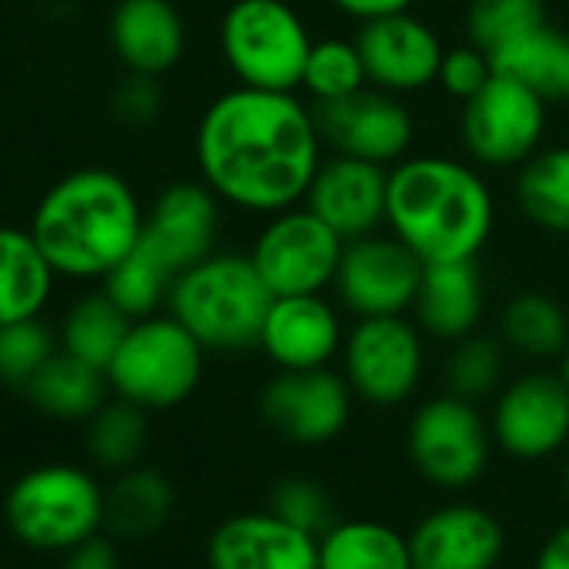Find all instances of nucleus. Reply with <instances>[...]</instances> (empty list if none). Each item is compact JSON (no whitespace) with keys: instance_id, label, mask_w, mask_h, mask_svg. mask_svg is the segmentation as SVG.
Masks as SVG:
<instances>
[{"instance_id":"obj_1","label":"nucleus","mask_w":569,"mask_h":569,"mask_svg":"<svg viewBox=\"0 0 569 569\" xmlns=\"http://www.w3.org/2000/svg\"><path fill=\"white\" fill-rule=\"evenodd\" d=\"M322 148L316 108L299 91L238 84L204 108L194 131L201 181L224 204L264 218L306 201Z\"/></svg>"},{"instance_id":"obj_2","label":"nucleus","mask_w":569,"mask_h":569,"mask_svg":"<svg viewBox=\"0 0 569 569\" xmlns=\"http://www.w3.org/2000/svg\"><path fill=\"white\" fill-rule=\"evenodd\" d=\"M386 228L422 261L479 258L496 228V198L479 168L449 154H409L389 168Z\"/></svg>"},{"instance_id":"obj_3","label":"nucleus","mask_w":569,"mask_h":569,"mask_svg":"<svg viewBox=\"0 0 569 569\" xmlns=\"http://www.w3.org/2000/svg\"><path fill=\"white\" fill-rule=\"evenodd\" d=\"M138 191L108 168H81L44 191L31 234L58 278L101 281L141 238Z\"/></svg>"},{"instance_id":"obj_4","label":"nucleus","mask_w":569,"mask_h":569,"mask_svg":"<svg viewBox=\"0 0 569 569\" xmlns=\"http://www.w3.org/2000/svg\"><path fill=\"white\" fill-rule=\"evenodd\" d=\"M271 302L274 296L251 254L234 251H214L184 268L168 292V312L208 352L258 349Z\"/></svg>"},{"instance_id":"obj_5","label":"nucleus","mask_w":569,"mask_h":569,"mask_svg":"<svg viewBox=\"0 0 569 569\" xmlns=\"http://www.w3.org/2000/svg\"><path fill=\"white\" fill-rule=\"evenodd\" d=\"M312 44L306 18L289 0H234L218 28L234 81L261 91H299Z\"/></svg>"},{"instance_id":"obj_6","label":"nucleus","mask_w":569,"mask_h":569,"mask_svg":"<svg viewBox=\"0 0 569 569\" xmlns=\"http://www.w3.org/2000/svg\"><path fill=\"white\" fill-rule=\"evenodd\" d=\"M204 346L168 312L134 319L118 356L108 366V382L118 399L151 409H174L194 396L204 376Z\"/></svg>"},{"instance_id":"obj_7","label":"nucleus","mask_w":569,"mask_h":569,"mask_svg":"<svg viewBox=\"0 0 569 569\" xmlns=\"http://www.w3.org/2000/svg\"><path fill=\"white\" fill-rule=\"evenodd\" d=\"M8 526L34 549H74L91 539L108 512L98 479L78 466H38L8 492Z\"/></svg>"},{"instance_id":"obj_8","label":"nucleus","mask_w":569,"mask_h":569,"mask_svg":"<svg viewBox=\"0 0 569 569\" xmlns=\"http://www.w3.org/2000/svg\"><path fill=\"white\" fill-rule=\"evenodd\" d=\"M342 251L346 238L306 204H296L264 218L248 254L271 296H312L332 289Z\"/></svg>"},{"instance_id":"obj_9","label":"nucleus","mask_w":569,"mask_h":569,"mask_svg":"<svg viewBox=\"0 0 569 569\" xmlns=\"http://www.w3.org/2000/svg\"><path fill=\"white\" fill-rule=\"evenodd\" d=\"M406 446L426 482L439 489H466L486 472L496 442L476 402L446 392L412 412Z\"/></svg>"},{"instance_id":"obj_10","label":"nucleus","mask_w":569,"mask_h":569,"mask_svg":"<svg viewBox=\"0 0 569 569\" xmlns=\"http://www.w3.org/2000/svg\"><path fill=\"white\" fill-rule=\"evenodd\" d=\"M426 372L422 329L406 316L356 319L342 346V376L356 399L392 409L416 396Z\"/></svg>"},{"instance_id":"obj_11","label":"nucleus","mask_w":569,"mask_h":569,"mask_svg":"<svg viewBox=\"0 0 569 569\" xmlns=\"http://www.w3.org/2000/svg\"><path fill=\"white\" fill-rule=\"evenodd\" d=\"M459 134L466 154L479 168H519L542 148L546 101L526 84L506 74H492L489 84L462 104Z\"/></svg>"},{"instance_id":"obj_12","label":"nucleus","mask_w":569,"mask_h":569,"mask_svg":"<svg viewBox=\"0 0 569 569\" xmlns=\"http://www.w3.org/2000/svg\"><path fill=\"white\" fill-rule=\"evenodd\" d=\"M426 261L392 231L346 241L332 289L356 319L406 316L416 306Z\"/></svg>"},{"instance_id":"obj_13","label":"nucleus","mask_w":569,"mask_h":569,"mask_svg":"<svg viewBox=\"0 0 569 569\" xmlns=\"http://www.w3.org/2000/svg\"><path fill=\"white\" fill-rule=\"evenodd\" d=\"M356 392L342 372L278 369L261 389L258 409L274 436L292 446H326L339 439L352 419Z\"/></svg>"},{"instance_id":"obj_14","label":"nucleus","mask_w":569,"mask_h":569,"mask_svg":"<svg viewBox=\"0 0 569 569\" xmlns=\"http://www.w3.org/2000/svg\"><path fill=\"white\" fill-rule=\"evenodd\" d=\"M492 442L522 462L549 459L569 442V389L562 376L526 372L506 382L489 416Z\"/></svg>"},{"instance_id":"obj_15","label":"nucleus","mask_w":569,"mask_h":569,"mask_svg":"<svg viewBox=\"0 0 569 569\" xmlns=\"http://www.w3.org/2000/svg\"><path fill=\"white\" fill-rule=\"evenodd\" d=\"M316 121L326 148L382 168L409 158L416 141V121L406 101L372 84L342 101L316 104Z\"/></svg>"},{"instance_id":"obj_16","label":"nucleus","mask_w":569,"mask_h":569,"mask_svg":"<svg viewBox=\"0 0 569 569\" xmlns=\"http://www.w3.org/2000/svg\"><path fill=\"white\" fill-rule=\"evenodd\" d=\"M221 198L204 181L168 184L144 214L141 244L178 278L184 268L218 251Z\"/></svg>"},{"instance_id":"obj_17","label":"nucleus","mask_w":569,"mask_h":569,"mask_svg":"<svg viewBox=\"0 0 569 569\" xmlns=\"http://www.w3.org/2000/svg\"><path fill=\"white\" fill-rule=\"evenodd\" d=\"M356 44L362 51L369 84L399 98L436 84L446 54L439 34L412 11L359 24Z\"/></svg>"},{"instance_id":"obj_18","label":"nucleus","mask_w":569,"mask_h":569,"mask_svg":"<svg viewBox=\"0 0 569 569\" xmlns=\"http://www.w3.org/2000/svg\"><path fill=\"white\" fill-rule=\"evenodd\" d=\"M346 329L326 292L274 296L258 349L274 369H326L342 356Z\"/></svg>"},{"instance_id":"obj_19","label":"nucleus","mask_w":569,"mask_h":569,"mask_svg":"<svg viewBox=\"0 0 569 569\" xmlns=\"http://www.w3.org/2000/svg\"><path fill=\"white\" fill-rule=\"evenodd\" d=\"M386 198L389 168L332 151L329 158H322L302 204L319 214L336 234L352 241L386 224Z\"/></svg>"},{"instance_id":"obj_20","label":"nucleus","mask_w":569,"mask_h":569,"mask_svg":"<svg viewBox=\"0 0 569 569\" xmlns=\"http://www.w3.org/2000/svg\"><path fill=\"white\" fill-rule=\"evenodd\" d=\"M208 569H319V536L264 512H238L214 526Z\"/></svg>"},{"instance_id":"obj_21","label":"nucleus","mask_w":569,"mask_h":569,"mask_svg":"<svg viewBox=\"0 0 569 569\" xmlns=\"http://www.w3.org/2000/svg\"><path fill=\"white\" fill-rule=\"evenodd\" d=\"M419 569H496L506 549L502 522L472 502L439 506L409 536Z\"/></svg>"},{"instance_id":"obj_22","label":"nucleus","mask_w":569,"mask_h":569,"mask_svg":"<svg viewBox=\"0 0 569 569\" xmlns=\"http://www.w3.org/2000/svg\"><path fill=\"white\" fill-rule=\"evenodd\" d=\"M111 51L128 74L161 78L184 58L188 31L171 0H118L108 24Z\"/></svg>"},{"instance_id":"obj_23","label":"nucleus","mask_w":569,"mask_h":569,"mask_svg":"<svg viewBox=\"0 0 569 569\" xmlns=\"http://www.w3.org/2000/svg\"><path fill=\"white\" fill-rule=\"evenodd\" d=\"M412 312L416 326L432 339L459 342L472 336L486 316V278L479 261H426Z\"/></svg>"},{"instance_id":"obj_24","label":"nucleus","mask_w":569,"mask_h":569,"mask_svg":"<svg viewBox=\"0 0 569 569\" xmlns=\"http://www.w3.org/2000/svg\"><path fill=\"white\" fill-rule=\"evenodd\" d=\"M58 271L44 258L31 228L0 224V326L38 319L54 292Z\"/></svg>"},{"instance_id":"obj_25","label":"nucleus","mask_w":569,"mask_h":569,"mask_svg":"<svg viewBox=\"0 0 569 569\" xmlns=\"http://www.w3.org/2000/svg\"><path fill=\"white\" fill-rule=\"evenodd\" d=\"M492 68L526 84L546 104L569 101V34L556 31L549 21L492 54Z\"/></svg>"},{"instance_id":"obj_26","label":"nucleus","mask_w":569,"mask_h":569,"mask_svg":"<svg viewBox=\"0 0 569 569\" xmlns=\"http://www.w3.org/2000/svg\"><path fill=\"white\" fill-rule=\"evenodd\" d=\"M319 569H416L409 539L376 519L332 522L319 536Z\"/></svg>"},{"instance_id":"obj_27","label":"nucleus","mask_w":569,"mask_h":569,"mask_svg":"<svg viewBox=\"0 0 569 569\" xmlns=\"http://www.w3.org/2000/svg\"><path fill=\"white\" fill-rule=\"evenodd\" d=\"M31 402L58 419H91L108 399V372L58 349L24 386Z\"/></svg>"},{"instance_id":"obj_28","label":"nucleus","mask_w":569,"mask_h":569,"mask_svg":"<svg viewBox=\"0 0 569 569\" xmlns=\"http://www.w3.org/2000/svg\"><path fill=\"white\" fill-rule=\"evenodd\" d=\"M522 214L552 234H569V144L539 148L516 174Z\"/></svg>"},{"instance_id":"obj_29","label":"nucleus","mask_w":569,"mask_h":569,"mask_svg":"<svg viewBox=\"0 0 569 569\" xmlns=\"http://www.w3.org/2000/svg\"><path fill=\"white\" fill-rule=\"evenodd\" d=\"M499 339L522 359H559L569 346V316L542 292H519L499 316Z\"/></svg>"},{"instance_id":"obj_30","label":"nucleus","mask_w":569,"mask_h":569,"mask_svg":"<svg viewBox=\"0 0 569 569\" xmlns=\"http://www.w3.org/2000/svg\"><path fill=\"white\" fill-rule=\"evenodd\" d=\"M131 326H134V319L101 289L94 296L78 299L68 309L58 342H61L64 352H71V356H78V359H84V362L108 372V366L118 356V349H121L124 336L131 332Z\"/></svg>"},{"instance_id":"obj_31","label":"nucleus","mask_w":569,"mask_h":569,"mask_svg":"<svg viewBox=\"0 0 569 569\" xmlns=\"http://www.w3.org/2000/svg\"><path fill=\"white\" fill-rule=\"evenodd\" d=\"M174 509V489L171 482L154 469H128L114 489L108 492V512L104 519L131 539L154 536Z\"/></svg>"},{"instance_id":"obj_32","label":"nucleus","mask_w":569,"mask_h":569,"mask_svg":"<svg viewBox=\"0 0 569 569\" xmlns=\"http://www.w3.org/2000/svg\"><path fill=\"white\" fill-rule=\"evenodd\" d=\"M104 292L131 316V319H144L154 316L161 306H168V292L174 284V274L138 241L104 278Z\"/></svg>"},{"instance_id":"obj_33","label":"nucleus","mask_w":569,"mask_h":569,"mask_svg":"<svg viewBox=\"0 0 569 569\" xmlns=\"http://www.w3.org/2000/svg\"><path fill=\"white\" fill-rule=\"evenodd\" d=\"M362 88H369V71L356 38H326L312 44L302 71V91L316 104L342 101Z\"/></svg>"},{"instance_id":"obj_34","label":"nucleus","mask_w":569,"mask_h":569,"mask_svg":"<svg viewBox=\"0 0 569 569\" xmlns=\"http://www.w3.org/2000/svg\"><path fill=\"white\" fill-rule=\"evenodd\" d=\"M148 442V419L144 409L118 399V402H104L88 426V449L94 456L98 466L104 469H131L134 459L141 456Z\"/></svg>"},{"instance_id":"obj_35","label":"nucleus","mask_w":569,"mask_h":569,"mask_svg":"<svg viewBox=\"0 0 569 569\" xmlns=\"http://www.w3.org/2000/svg\"><path fill=\"white\" fill-rule=\"evenodd\" d=\"M502 372H506V342L472 332L452 342V352L446 359V389L459 399L479 402L502 389Z\"/></svg>"},{"instance_id":"obj_36","label":"nucleus","mask_w":569,"mask_h":569,"mask_svg":"<svg viewBox=\"0 0 569 569\" xmlns=\"http://www.w3.org/2000/svg\"><path fill=\"white\" fill-rule=\"evenodd\" d=\"M546 24V0H472L466 31L489 58Z\"/></svg>"},{"instance_id":"obj_37","label":"nucleus","mask_w":569,"mask_h":569,"mask_svg":"<svg viewBox=\"0 0 569 569\" xmlns=\"http://www.w3.org/2000/svg\"><path fill=\"white\" fill-rule=\"evenodd\" d=\"M58 336L38 319L0 326V379L8 386H28L41 366L58 352Z\"/></svg>"},{"instance_id":"obj_38","label":"nucleus","mask_w":569,"mask_h":569,"mask_svg":"<svg viewBox=\"0 0 569 569\" xmlns=\"http://www.w3.org/2000/svg\"><path fill=\"white\" fill-rule=\"evenodd\" d=\"M268 509L292 522L312 536H322L329 526H332V499L326 492L322 482L309 479V476H289L281 479L274 489H271V499H268Z\"/></svg>"},{"instance_id":"obj_39","label":"nucleus","mask_w":569,"mask_h":569,"mask_svg":"<svg viewBox=\"0 0 569 569\" xmlns=\"http://www.w3.org/2000/svg\"><path fill=\"white\" fill-rule=\"evenodd\" d=\"M492 74H496L492 58H489L482 48H476V44L469 41V44H462V48H446L436 84H439L449 98H456V101L466 104L469 98H476V94L489 84Z\"/></svg>"},{"instance_id":"obj_40","label":"nucleus","mask_w":569,"mask_h":569,"mask_svg":"<svg viewBox=\"0 0 569 569\" xmlns=\"http://www.w3.org/2000/svg\"><path fill=\"white\" fill-rule=\"evenodd\" d=\"M114 111L124 124H151L161 111V88L158 78H144V74H131L118 94H114Z\"/></svg>"},{"instance_id":"obj_41","label":"nucleus","mask_w":569,"mask_h":569,"mask_svg":"<svg viewBox=\"0 0 569 569\" xmlns=\"http://www.w3.org/2000/svg\"><path fill=\"white\" fill-rule=\"evenodd\" d=\"M329 4L339 14H346V18L359 21V24H369V21H379V18H392V14L412 11L416 0H329Z\"/></svg>"},{"instance_id":"obj_42","label":"nucleus","mask_w":569,"mask_h":569,"mask_svg":"<svg viewBox=\"0 0 569 569\" xmlns=\"http://www.w3.org/2000/svg\"><path fill=\"white\" fill-rule=\"evenodd\" d=\"M68 552H71V556H68L64 569H121L114 546H111L108 539H98V536L78 542V546L68 549Z\"/></svg>"},{"instance_id":"obj_43","label":"nucleus","mask_w":569,"mask_h":569,"mask_svg":"<svg viewBox=\"0 0 569 569\" xmlns=\"http://www.w3.org/2000/svg\"><path fill=\"white\" fill-rule=\"evenodd\" d=\"M532 569H569V522L559 526L539 549Z\"/></svg>"},{"instance_id":"obj_44","label":"nucleus","mask_w":569,"mask_h":569,"mask_svg":"<svg viewBox=\"0 0 569 569\" xmlns=\"http://www.w3.org/2000/svg\"><path fill=\"white\" fill-rule=\"evenodd\" d=\"M559 376H562V382H566V389H569V346H566V352L559 356Z\"/></svg>"},{"instance_id":"obj_45","label":"nucleus","mask_w":569,"mask_h":569,"mask_svg":"<svg viewBox=\"0 0 569 569\" xmlns=\"http://www.w3.org/2000/svg\"><path fill=\"white\" fill-rule=\"evenodd\" d=\"M566 489H569V466H566Z\"/></svg>"},{"instance_id":"obj_46","label":"nucleus","mask_w":569,"mask_h":569,"mask_svg":"<svg viewBox=\"0 0 569 569\" xmlns=\"http://www.w3.org/2000/svg\"><path fill=\"white\" fill-rule=\"evenodd\" d=\"M416 569H419V566H416Z\"/></svg>"}]
</instances>
